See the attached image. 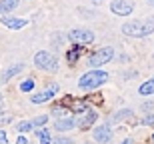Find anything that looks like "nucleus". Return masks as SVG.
<instances>
[{
    "label": "nucleus",
    "mask_w": 154,
    "mask_h": 144,
    "mask_svg": "<svg viewBox=\"0 0 154 144\" xmlns=\"http://www.w3.org/2000/svg\"><path fill=\"white\" fill-rule=\"evenodd\" d=\"M154 32V20H132L122 24V34L132 38H144Z\"/></svg>",
    "instance_id": "nucleus-1"
},
{
    "label": "nucleus",
    "mask_w": 154,
    "mask_h": 144,
    "mask_svg": "<svg viewBox=\"0 0 154 144\" xmlns=\"http://www.w3.org/2000/svg\"><path fill=\"white\" fill-rule=\"evenodd\" d=\"M106 80H108V74L106 72H102V70H90V72H86L78 80V86L82 90H88V88H96L100 84H104Z\"/></svg>",
    "instance_id": "nucleus-2"
},
{
    "label": "nucleus",
    "mask_w": 154,
    "mask_h": 144,
    "mask_svg": "<svg viewBox=\"0 0 154 144\" xmlns=\"http://www.w3.org/2000/svg\"><path fill=\"white\" fill-rule=\"evenodd\" d=\"M34 64H36V68L46 70V72H56V70H58V58L54 56V54H50L48 50L36 52Z\"/></svg>",
    "instance_id": "nucleus-3"
},
{
    "label": "nucleus",
    "mask_w": 154,
    "mask_h": 144,
    "mask_svg": "<svg viewBox=\"0 0 154 144\" xmlns=\"http://www.w3.org/2000/svg\"><path fill=\"white\" fill-rule=\"evenodd\" d=\"M112 56H114V50L110 46H104V48H100V50H96L94 54H90L88 64H90L92 68H98V66H102V64H108L110 60H112Z\"/></svg>",
    "instance_id": "nucleus-4"
},
{
    "label": "nucleus",
    "mask_w": 154,
    "mask_h": 144,
    "mask_svg": "<svg viewBox=\"0 0 154 144\" xmlns=\"http://www.w3.org/2000/svg\"><path fill=\"white\" fill-rule=\"evenodd\" d=\"M110 10L114 12L116 16H130L132 10H134V4H132V0H112Z\"/></svg>",
    "instance_id": "nucleus-5"
},
{
    "label": "nucleus",
    "mask_w": 154,
    "mask_h": 144,
    "mask_svg": "<svg viewBox=\"0 0 154 144\" xmlns=\"http://www.w3.org/2000/svg\"><path fill=\"white\" fill-rule=\"evenodd\" d=\"M68 38L74 42V44H90V42L94 40V34L86 28H74L68 34Z\"/></svg>",
    "instance_id": "nucleus-6"
},
{
    "label": "nucleus",
    "mask_w": 154,
    "mask_h": 144,
    "mask_svg": "<svg viewBox=\"0 0 154 144\" xmlns=\"http://www.w3.org/2000/svg\"><path fill=\"white\" fill-rule=\"evenodd\" d=\"M56 92H58V84H50V86L46 88V90H42V92L34 94V96H30V100H32L34 104H42V102H48V100H52Z\"/></svg>",
    "instance_id": "nucleus-7"
},
{
    "label": "nucleus",
    "mask_w": 154,
    "mask_h": 144,
    "mask_svg": "<svg viewBox=\"0 0 154 144\" xmlns=\"http://www.w3.org/2000/svg\"><path fill=\"white\" fill-rule=\"evenodd\" d=\"M92 136H94V140H96L98 144H108L110 140H112V128L110 126H98L94 128V132H92Z\"/></svg>",
    "instance_id": "nucleus-8"
},
{
    "label": "nucleus",
    "mask_w": 154,
    "mask_h": 144,
    "mask_svg": "<svg viewBox=\"0 0 154 144\" xmlns=\"http://www.w3.org/2000/svg\"><path fill=\"white\" fill-rule=\"evenodd\" d=\"M0 22L4 24L6 28H10V30H20V28H24V26L28 24L24 18H14V16H2Z\"/></svg>",
    "instance_id": "nucleus-9"
},
{
    "label": "nucleus",
    "mask_w": 154,
    "mask_h": 144,
    "mask_svg": "<svg viewBox=\"0 0 154 144\" xmlns=\"http://www.w3.org/2000/svg\"><path fill=\"white\" fill-rule=\"evenodd\" d=\"M74 126H78V122H76L74 118H60V120H56V124H54V128H56L58 132H68V130H72Z\"/></svg>",
    "instance_id": "nucleus-10"
},
{
    "label": "nucleus",
    "mask_w": 154,
    "mask_h": 144,
    "mask_svg": "<svg viewBox=\"0 0 154 144\" xmlns=\"http://www.w3.org/2000/svg\"><path fill=\"white\" fill-rule=\"evenodd\" d=\"M96 118H98V114L96 112H88V114L84 116V118H82V120L78 122V126H80V130H88V128L92 126V124H94V122H96Z\"/></svg>",
    "instance_id": "nucleus-11"
},
{
    "label": "nucleus",
    "mask_w": 154,
    "mask_h": 144,
    "mask_svg": "<svg viewBox=\"0 0 154 144\" xmlns=\"http://www.w3.org/2000/svg\"><path fill=\"white\" fill-rule=\"evenodd\" d=\"M24 70V64H14V66H10V68H6L4 72H2V80H10L12 76H16L18 72H22Z\"/></svg>",
    "instance_id": "nucleus-12"
},
{
    "label": "nucleus",
    "mask_w": 154,
    "mask_h": 144,
    "mask_svg": "<svg viewBox=\"0 0 154 144\" xmlns=\"http://www.w3.org/2000/svg\"><path fill=\"white\" fill-rule=\"evenodd\" d=\"M20 0H0V14H8L18 6Z\"/></svg>",
    "instance_id": "nucleus-13"
},
{
    "label": "nucleus",
    "mask_w": 154,
    "mask_h": 144,
    "mask_svg": "<svg viewBox=\"0 0 154 144\" xmlns=\"http://www.w3.org/2000/svg\"><path fill=\"white\" fill-rule=\"evenodd\" d=\"M138 94H140V96H150V94H154V78L144 82L142 86L138 88Z\"/></svg>",
    "instance_id": "nucleus-14"
},
{
    "label": "nucleus",
    "mask_w": 154,
    "mask_h": 144,
    "mask_svg": "<svg viewBox=\"0 0 154 144\" xmlns=\"http://www.w3.org/2000/svg\"><path fill=\"white\" fill-rule=\"evenodd\" d=\"M80 50H82V48H80V44H74V46L68 50L66 58H68V62H70V64H76V60L80 58Z\"/></svg>",
    "instance_id": "nucleus-15"
},
{
    "label": "nucleus",
    "mask_w": 154,
    "mask_h": 144,
    "mask_svg": "<svg viewBox=\"0 0 154 144\" xmlns=\"http://www.w3.org/2000/svg\"><path fill=\"white\" fill-rule=\"evenodd\" d=\"M32 128H34V126H32V122H30V120H22V122H18V124H16V130L20 134L28 132V130H32Z\"/></svg>",
    "instance_id": "nucleus-16"
},
{
    "label": "nucleus",
    "mask_w": 154,
    "mask_h": 144,
    "mask_svg": "<svg viewBox=\"0 0 154 144\" xmlns=\"http://www.w3.org/2000/svg\"><path fill=\"white\" fill-rule=\"evenodd\" d=\"M38 140H40V144H50V132L46 130V128H42V130H38Z\"/></svg>",
    "instance_id": "nucleus-17"
},
{
    "label": "nucleus",
    "mask_w": 154,
    "mask_h": 144,
    "mask_svg": "<svg viewBox=\"0 0 154 144\" xmlns=\"http://www.w3.org/2000/svg\"><path fill=\"white\" fill-rule=\"evenodd\" d=\"M32 122V126H44L46 122H48V114H40V116H36L34 120H30Z\"/></svg>",
    "instance_id": "nucleus-18"
},
{
    "label": "nucleus",
    "mask_w": 154,
    "mask_h": 144,
    "mask_svg": "<svg viewBox=\"0 0 154 144\" xmlns=\"http://www.w3.org/2000/svg\"><path fill=\"white\" fill-rule=\"evenodd\" d=\"M32 88H34V80H32V78H28V80H24L22 84H20V90H22V92H30Z\"/></svg>",
    "instance_id": "nucleus-19"
},
{
    "label": "nucleus",
    "mask_w": 154,
    "mask_h": 144,
    "mask_svg": "<svg viewBox=\"0 0 154 144\" xmlns=\"http://www.w3.org/2000/svg\"><path fill=\"white\" fill-rule=\"evenodd\" d=\"M72 112H86V102L76 100V102L72 104Z\"/></svg>",
    "instance_id": "nucleus-20"
},
{
    "label": "nucleus",
    "mask_w": 154,
    "mask_h": 144,
    "mask_svg": "<svg viewBox=\"0 0 154 144\" xmlns=\"http://www.w3.org/2000/svg\"><path fill=\"white\" fill-rule=\"evenodd\" d=\"M64 114H66V110H64L62 106H56V108L52 110V116H56V120H60V118H62Z\"/></svg>",
    "instance_id": "nucleus-21"
},
{
    "label": "nucleus",
    "mask_w": 154,
    "mask_h": 144,
    "mask_svg": "<svg viewBox=\"0 0 154 144\" xmlns=\"http://www.w3.org/2000/svg\"><path fill=\"white\" fill-rule=\"evenodd\" d=\"M52 144H74V142H72L70 138H66V136H56V140H54Z\"/></svg>",
    "instance_id": "nucleus-22"
},
{
    "label": "nucleus",
    "mask_w": 154,
    "mask_h": 144,
    "mask_svg": "<svg viewBox=\"0 0 154 144\" xmlns=\"http://www.w3.org/2000/svg\"><path fill=\"white\" fill-rule=\"evenodd\" d=\"M10 120H12L10 112H2V114H0V124H6V122H10Z\"/></svg>",
    "instance_id": "nucleus-23"
},
{
    "label": "nucleus",
    "mask_w": 154,
    "mask_h": 144,
    "mask_svg": "<svg viewBox=\"0 0 154 144\" xmlns=\"http://www.w3.org/2000/svg\"><path fill=\"white\" fill-rule=\"evenodd\" d=\"M130 116V110H122V114H116L114 120H124V118H128Z\"/></svg>",
    "instance_id": "nucleus-24"
},
{
    "label": "nucleus",
    "mask_w": 154,
    "mask_h": 144,
    "mask_svg": "<svg viewBox=\"0 0 154 144\" xmlns=\"http://www.w3.org/2000/svg\"><path fill=\"white\" fill-rule=\"evenodd\" d=\"M0 144H8V136L4 130H0Z\"/></svg>",
    "instance_id": "nucleus-25"
},
{
    "label": "nucleus",
    "mask_w": 154,
    "mask_h": 144,
    "mask_svg": "<svg viewBox=\"0 0 154 144\" xmlns=\"http://www.w3.org/2000/svg\"><path fill=\"white\" fill-rule=\"evenodd\" d=\"M142 124H154V114H148V116L142 120Z\"/></svg>",
    "instance_id": "nucleus-26"
},
{
    "label": "nucleus",
    "mask_w": 154,
    "mask_h": 144,
    "mask_svg": "<svg viewBox=\"0 0 154 144\" xmlns=\"http://www.w3.org/2000/svg\"><path fill=\"white\" fill-rule=\"evenodd\" d=\"M16 144H30V142H28V140H26V138H24V136H18Z\"/></svg>",
    "instance_id": "nucleus-27"
},
{
    "label": "nucleus",
    "mask_w": 154,
    "mask_h": 144,
    "mask_svg": "<svg viewBox=\"0 0 154 144\" xmlns=\"http://www.w3.org/2000/svg\"><path fill=\"white\" fill-rule=\"evenodd\" d=\"M120 144H132V138H126V140H122Z\"/></svg>",
    "instance_id": "nucleus-28"
},
{
    "label": "nucleus",
    "mask_w": 154,
    "mask_h": 144,
    "mask_svg": "<svg viewBox=\"0 0 154 144\" xmlns=\"http://www.w3.org/2000/svg\"><path fill=\"white\" fill-rule=\"evenodd\" d=\"M148 4H150V6H154V0H148Z\"/></svg>",
    "instance_id": "nucleus-29"
},
{
    "label": "nucleus",
    "mask_w": 154,
    "mask_h": 144,
    "mask_svg": "<svg viewBox=\"0 0 154 144\" xmlns=\"http://www.w3.org/2000/svg\"><path fill=\"white\" fill-rule=\"evenodd\" d=\"M100 2H102V0H94V4H100Z\"/></svg>",
    "instance_id": "nucleus-30"
},
{
    "label": "nucleus",
    "mask_w": 154,
    "mask_h": 144,
    "mask_svg": "<svg viewBox=\"0 0 154 144\" xmlns=\"http://www.w3.org/2000/svg\"><path fill=\"white\" fill-rule=\"evenodd\" d=\"M152 142H154V134H152Z\"/></svg>",
    "instance_id": "nucleus-31"
}]
</instances>
